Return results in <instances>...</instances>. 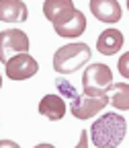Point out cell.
I'll use <instances>...</instances> for the list:
<instances>
[{
	"mask_svg": "<svg viewBox=\"0 0 129 148\" xmlns=\"http://www.w3.org/2000/svg\"><path fill=\"white\" fill-rule=\"evenodd\" d=\"M127 134V121L117 111L103 113L90 125V142L96 148H117Z\"/></svg>",
	"mask_w": 129,
	"mask_h": 148,
	"instance_id": "6da1fadb",
	"label": "cell"
},
{
	"mask_svg": "<svg viewBox=\"0 0 129 148\" xmlns=\"http://www.w3.org/2000/svg\"><path fill=\"white\" fill-rule=\"evenodd\" d=\"M92 58V49L88 43L84 41H72L62 45L60 49H55L53 53V70L60 74V76H66V74H72L80 70L88 60Z\"/></svg>",
	"mask_w": 129,
	"mask_h": 148,
	"instance_id": "7a4b0ae2",
	"label": "cell"
},
{
	"mask_svg": "<svg viewBox=\"0 0 129 148\" xmlns=\"http://www.w3.org/2000/svg\"><path fill=\"white\" fill-rule=\"evenodd\" d=\"M113 70L107 64L94 62L88 64L82 74V95L88 97H105L113 90Z\"/></svg>",
	"mask_w": 129,
	"mask_h": 148,
	"instance_id": "3957f363",
	"label": "cell"
},
{
	"mask_svg": "<svg viewBox=\"0 0 129 148\" xmlns=\"http://www.w3.org/2000/svg\"><path fill=\"white\" fill-rule=\"evenodd\" d=\"M31 41L23 29H4L0 31V62L6 64L14 53H29Z\"/></svg>",
	"mask_w": 129,
	"mask_h": 148,
	"instance_id": "277c9868",
	"label": "cell"
},
{
	"mask_svg": "<svg viewBox=\"0 0 129 148\" xmlns=\"http://www.w3.org/2000/svg\"><path fill=\"white\" fill-rule=\"evenodd\" d=\"M39 72V62L31 53H14L4 64V74L10 80H29Z\"/></svg>",
	"mask_w": 129,
	"mask_h": 148,
	"instance_id": "5b68a950",
	"label": "cell"
},
{
	"mask_svg": "<svg viewBox=\"0 0 129 148\" xmlns=\"http://www.w3.org/2000/svg\"><path fill=\"white\" fill-rule=\"evenodd\" d=\"M111 103L109 95L105 97H88V95H78L76 99L70 101V113L76 119H90L98 115L100 111Z\"/></svg>",
	"mask_w": 129,
	"mask_h": 148,
	"instance_id": "8992f818",
	"label": "cell"
},
{
	"mask_svg": "<svg viewBox=\"0 0 129 148\" xmlns=\"http://www.w3.org/2000/svg\"><path fill=\"white\" fill-rule=\"evenodd\" d=\"M88 8L94 14V18L107 25H117L123 16V8L119 4V0H90Z\"/></svg>",
	"mask_w": 129,
	"mask_h": 148,
	"instance_id": "52a82bcc",
	"label": "cell"
},
{
	"mask_svg": "<svg viewBox=\"0 0 129 148\" xmlns=\"http://www.w3.org/2000/svg\"><path fill=\"white\" fill-rule=\"evenodd\" d=\"M76 6H74L72 0H45L43 2V16L55 27L74 14Z\"/></svg>",
	"mask_w": 129,
	"mask_h": 148,
	"instance_id": "ba28073f",
	"label": "cell"
},
{
	"mask_svg": "<svg viewBox=\"0 0 129 148\" xmlns=\"http://www.w3.org/2000/svg\"><path fill=\"white\" fill-rule=\"evenodd\" d=\"M88 23H86V16L82 10H74V14L68 18V21L60 23V25H55V33H58L60 37H64V39H76V37H80L84 31H86Z\"/></svg>",
	"mask_w": 129,
	"mask_h": 148,
	"instance_id": "9c48e42d",
	"label": "cell"
},
{
	"mask_svg": "<svg viewBox=\"0 0 129 148\" xmlns=\"http://www.w3.org/2000/svg\"><path fill=\"white\" fill-rule=\"evenodd\" d=\"M123 43H125L123 33H121L119 29H115V27H109V29H105V31L98 35L96 49H98V53H103V56H115L117 51H121Z\"/></svg>",
	"mask_w": 129,
	"mask_h": 148,
	"instance_id": "30bf717a",
	"label": "cell"
},
{
	"mask_svg": "<svg viewBox=\"0 0 129 148\" xmlns=\"http://www.w3.org/2000/svg\"><path fill=\"white\" fill-rule=\"evenodd\" d=\"M29 8L23 0H0V23H25Z\"/></svg>",
	"mask_w": 129,
	"mask_h": 148,
	"instance_id": "8fae6325",
	"label": "cell"
},
{
	"mask_svg": "<svg viewBox=\"0 0 129 148\" xmlns=\"http://www.w3.org/2000/svg\"><path fill=\"white\" fill-rule=\"evenodd\" d=\"M66 111H68V105L64 101V97L60 95H55V92H49V95H45L41 101H39V113L45 115L47 119L51 121H58L66 115Z\"/></svg>",
	"mask_w": 129,
	"mask_h": 148,
	"instance_id": "7c38bea8",
	"label": "cell"
},
{
	"mask_svg": "<svg viewBox=\"0 0 129 148\" xmlns=\"http://www.w3.org/2000/svg\"><path fill=\"white\" fill-rule=\"evenodd\" d=\"M111 105H113L117 111H129V84H127V82H117V84H113Z\"/></svg>",
	"mask_w": 129,
	"mask_h": 148,
	"instance_id": "4fadbf2b",
	"label": "cell"
},
{
	"mask_svg": "<svg viewBox=\"0 0 129 148\" xmlns=\"http://www.w3.org/2000/svg\"><path fill=\"white\" fill-rule=\"evenodd\" d=\"M53 84H55V90L60 92V97H64V99H68V101H72V99H76L80 92L74 88V84L72 82H68L66 80V76H55V80H53Z\"/></svg>",
	"mask_w": 129,
	"mask_h": 148,
	"instance_id": "5bb4252c",
	"label": "cell"
},
{
	"mask_svg": "<svg viewBox=\"0 0 129 148\" xmlns=\"http://www.w3.org/2000/svg\"><path fill=\"white\" fill-rule=\"evenodd\" d=\"M117 70H119V74L123 78L129 80V51H125L121 58L117 60Z\"/></svg>",
	"mask_w": 129,
	"mask_h": 148,
	"instance_id": "9a60e30c",
	"label": "cell"
},
{
	"mask_svg": "<svg viewBox=\"0 0 129 148\" xmlns=\"http://www.w3.org/2000/svg\"><path fill=\"white\" fill-rule=\"evenodd\" d=\"M88 142H90V136H88L86 130H82V132H80V140H78V144L74 148H88Z\"/></svg>",
	"mask_w": 129,
	"mask_h": 148,
	"instance_id": "2e32d148",
	"label": "cell"
},
{
	"mask_svg": "<svg viewBox=\"0 0 129 148\" xmlns=\"http://www.w3.org/2000/svg\"><path fill=\"white\" fill-rule=\"evenodd\" d=\"M0 148H21L14 140H0Z\"/></svg>",
	"mask_w": 129,
	"mask_h": 148,
	"instance_id": "e0dca14e",
	"label": "cell"
},
{
	"mask_svg": "<svg viewBox=\"0 0 129 148\" xmlns=\"http://www.w3.org/2000/svg\"><path fill=\"white\" fill-rule=\"evenodd\" d=\"M33 148H55L53 144H47V142H43V144H37V146H33Z\"/></svg>",
	"mask_w": 129,
	"mask_h": 148,
	"instance_id": "ac0fdd59",
	"label": "cell"
},
{
	"mask_svg": "<svg viewBox=\"0 0 129 148\" xmlns=\"http://www.w3.org/2000/svg\"><path fill=\"white\" fill-rule=\"evenodd\" d=\"M0 88H2V74H0Z\"/></svg>",
	"mask_w": 129,
	"mask_h": 148,
	"instance_id": "d6986e66",
	"label": "cell"
},
{
	"mask_svg": "<svg viewBox=\"0 0 129 148\" xmlns=\"http://www.w3.org/2000/svg\"><path fill=\"white\" fill-rule=\"evenodd\" d=\"M125 4H127V10H129V0H125Z\"/></svg>",
	"mask_w": 129,
	"mask_h": 148,
	"instance_id": "ffe728a7",
	"label": "cell"
}]
</instances>
